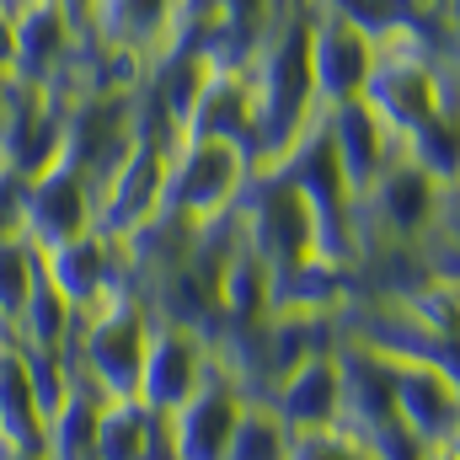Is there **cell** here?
Listing matches in <instances>:
<instances>
[{"mask_svg": "<svg viewBox=\"0 0 460 460\" xmlns=\"http://www.w3.org/2000/svg\"><path fill=\"white\" fill-rule=\"evenodd\" d=\"M241 407H246L241 385L230 380L220 364H209L204 385L177 412H166L172 418V439H177V460H226L230 434L241 423Z\"/></svg>", "mask_w": 460, "mask_h": 460, "instance_id": "30bf717a", "label": "cell"}, {"mask_svg": "<svg viewBox=\"0 0 460 460\" xmlns=\"http://www.w3.org/2000/svg\"><path fill=\"white\" fill-rule=\"evenodd\" d=\"M43 279L70 300L75 316H92L97 305H108L118 295H139L123 241L102 235V230H86V235L43 252Z\"/></svg>", "mask_w": 460, "mask_h": 460, "instance_id": "52a82bcc", "label": "cell"}, {"mask_svg": "<svg viewBox=\"0 0 460 460\" xmlns=\"http://www.w3.org/2000/svg\"><path fill=\"white\" fill-rule=\"evenodd\" d=\"M150 418L155 412L139 396L102 402V412H97V460H139L145 434H150Z\"/></svg>", "mask_w": 460, "mask_h": 460, "instance_id": "44dd1931", "label": "cell"}, {"mask_svg": "<svg viewBox=\"0 0 460 460\" xmlns=\"http://www.w3.org/2000/svg\"><path fill=\"white\" fill-rule=\"evenodd\" d=\"M375 59H380V27L358 22L353 11H338V5L311 11V75H316L322 108L358 102L375 75Z\"/></svg>", "mask_w": 460, "mask_h": 460, "instance_id": "5b68a950", "label": "cell"}, {"mask_svg": "<svg viewBox=\"0 0 460 460\" xmlns=\"http://www.w3.org/2000/svg\"><path fill=\"white\" fill-rule=\"evenodd\" d=\"M252 155L226 139H177L161 182V215H177L188 226H215L226 220L252 177Z\"/></svg>", "mask_w": 460, "mask_h": 460, "instance_id": "7a4b0ae2", "label": "cell"}, {"mask_svg": "<svg viewBox=\"0 0 460 460\" xmlns=\"http://www.w3.org/2000/svg\"><path fill=\"white\" fill-rule=\"evenodd\" d=\"M11 54H16V5L0 0V75H11Z\"/></svg>", "mask_w": 460, "mask_h": 460, "instance_id": "4316f807", "label": "cell"}, {"mask_svg": "<svg viewBox=\"0 0 460 460\" xmlns=\"http://www.w3.org/2000/svg\"><path fill=\"white\" fill-rule=\"evenodd\" d=\"M75 327H81V316L70 311V300L38 273V284L27 289V300H22V311L11 316V332H16V343L22 348H65L75 338Z\"/></svg>", "mask_w": 460, "mask_h": 460, "instance_id": "ffe728a7", "label": "cell"}, {"mask_svg": "<svg viewBox=\"0 0 460 460\" xmlns=\"http://www.w3.org/2000/svg\"><path fill=\"white\" fill-rule=\"evenodd\" d=\"M402 155L418 166V172H429L439 188H456L460 177V123H450V118H429L418 134H407L402 139Z\"/></svg>", "mask_w": 460, "mask_h": 460, "instance_id": "603a6c76", "label": "cell"}, {"mask_svg": "<svg viewBox=\"0 0 460 460\" xmlns=\"http://www.w3.org/2000/svg\"><path fill=\"white\" fill-rule=\"evenodd\" d=\"M322 118H327L332 150H338V161H343L353 193L364 199V193L402 161V139L380 123V113H375L364 97H358V102H338V108H322Z\"/></svg>", "mask_w": 460, "mask_h": 460, "instance_id": "4fadbf2b", "label": "cell"}, {"mask_svg": "<svg viewBox=\"0 0 460 460\" xmlns=\"http://www.w3.org/2000/svg\"><path fill=\"white\" fill-rule=\"evenodd\" d=\"M182 139H226V145H241L252 155L257 145V102H252V75L246 65L241 70H215L204 81V92L193 97V108L177 128ZM257 161V155H252Z\"/></svg>", "mask_w": 460, "mask_h": 460, "instance_id": "5bb4252c", "label": "cell"}, {"mask_svg": "<svg viewBox=\"0 0 460 460\" xmlns=\"http://www.w3.org/2000/svg\"><path fill=\"white\" fill-rule=\"evenodd\" d=\"M268 407L284 418L289 434H322V429H338V412H343V364H338V348H322L311 353L305 364H295Z\"/></svg>", "mask_w": 460, "mask_h": 460, "instance_id": "7c38bea8", "label": "cell"}, {"mask_svg": "<svg viewBox=\"0 0 460 460\" xmlns=\"http://www.w3.org/2000/svg\"><path fill=\"white\" fill-rule=\"evenodd\" d=\"M396 418L423 450H439L460 423V380L429 353L396 358Z\"/></svg>", "mask_w": 460, "mask_h": 460, "instance_id": "9c48e42d", "label": "cell"}, {"mask_svg": "<svg viewBox=\"0 0 460 460\" xmlns=\"http://www.w3.org/2000/svg\"><path fill=\"white\" fill-rule=\"evenodd\" d=\"M139 460H177V439H172V418H166V412L150 418V434H145Z\"/></svg>", "mask_w": 460, "mask_h": 460, "instance_id": "484cf974", "label": "cell"}, {"mask_svg": "<svg viewBox=\"0 0 460 460\" xmlns=\"http://www.w3.org/2000/svg\"><path fill=\"white\" fill-rule=\"evenodd\" d=\"M439 450H445V456H450V460H460V423H456V434H450V439H445Z\"/></svg>", "mask_w": 460, "mask_h": 460, "instance_id": "4dcf8cb0", "label": "cell"}, {"mask_svg": "<svg viewBox=\"0 0 460 460\" xmlns=\"http://www.w3.org/2000/svg\"><path fill=\"white\" fill-rule=\"evenodd\" d=\"M145 343H150V305L139 295H118L108 305H97L92 316H81V327L70 338L81 385H92L102 402L134 396Z\"/></svg>", "mask_w": 460, "mask_h": 460, "instance_id": "3957f363", "label": "cell"}, {"mask_svg": "<svg viewBox=\"0 0 460 460\" xmlns=\"http://www.w3.org/2000/svg\"><path fill=\"white\" fill-rule=\"evenodd\" d=\"M0 460H43V456H38V450H16V445L0 439Z\"/></svg>", "mask_w": 460, "mask_h": 460, "instance_id": "f546056e", "label": "cell"}, {"mask_svg": "<svg viewBox=\"0 0 460 460\" xmlns=\"http://www.w3.org/2000/svg\"><path fill=\"white\" fill-rule=\"evenodd\" d=\"M81 49V32L70 27L59 0H16V54L11 75L27 86H59L70 59Z\"/></svg>", "mask_w": 460, "mask_h": 460, "instance_id": "8fae6325", "label": "cell"}, {"mask_svg": "<svg viewBox=\"0 0 460 460\" xmlns=\"http://www.w3.org/2000/svg\"><path fill=\"white\" fill-rule=\"evenodd\" d=\"M423 460H450V456H445V450H429V456H423Z\"/></svg>", "mask_w": 460, "mask_h": 460, "instance_id": "1f68e13d", "label": "cell"}, {"mask_svg": "<svg viewBox=\"0 0 460 460\" xmlns=\"http://www.w3.org/2000/svg\"><path fill=\"white\" fill-rule=\"evenodd\" d=\"M289 460H375V450L348 429H322V434H295Z\"/></svg>", "mask_w": 460, "mask_h": 460, "instance_id": "d4e9b609", "label": "cell"}, {"mask_svg": "<svg viewBox=\"0 0 460 460\" xmlns=\"http://www.w3.org/2000/svg\"><path fill=\"white\" fill-rule=\"evenodd\" d=\"M235 230L246 252H257L268 268H289L316 257V215L305 193L279 166H252L241 199H235Z\"/></svg>", "mask_w": 460, "mask_h": 460, "instance_id": "277c9868", "label": "cell"}, {"mask_svg": "<svg viewBox=\"0 0 460 460\" xmlns=\"http://www.w3.org/2000/svg\"><path fill=\"white\" fill-rule=\"evenodd\" d=\"M311 11H316V0L284 5L246 65L252 102H257V145H252L257 166H273L322 118L316 75H311Z\"/></svg>", "mask_w": 460, "mask_h": 460, "instance_id": "6da1fadb", "label": "cell"}, {"mask_svg": "<svg viewBox=\"0 0 460 460\" xmlns=\"http://www.w3.org/2000/svg\"><path fill=\"white\" fill-rule=\"evenodd\" d=\"M353 289L358 284H353L348 268L305 257V262L273 268V279H268V316H343Z\"/></svg>", "mask_w": 460, "mask_h": 460, "instance_id": "2e32d148", "label": "cell"}, {"mask_svg": "<svg viewBox=\"0 0 460 460\" xmlns=\"http://www.w3.org/2000/svg\"><path fill=\"white\" fill-rule=\"evenodd\" d=\"M97 412H102V396L92 385H75L65 407L49 412L43 460H97Z\"/></svg>", "mask_w": 460, "mask_h": 460, "instance_id": "d6986e66", "label": "cell"}, {"mask_svg": "<svg viewBox=\"0 0 460 460\" xmlns=\"http://www.w3.org/2000/svg\"><path fill=\"white\" fill-rule=\"evenodd\" d=\"M268 279L273 268L257 252H246V241H235V252L220 268V327H246L268 316Z\"/></svg>", "mask_w": 460, "mask_h": 460, "instance_id": "ac0fdd59", "label": "cell"}, {"mask_svg": "<svg viewBox=\"0 0 460 460\" xmlns=\"http://www.w3.org/2000/svg\"><path fill=\"white\" fill-rule=\"evenodd\" d=\"M59 5H65V16H70V27H75V32L86 38V32H92V0H59Z\"/></svg>", "mask_w": 460, "mask_h": 460, "instance_id": "83f0119b", "label": "cell"}, {"mask_svg": "<svg viewBox=\"0 0 460 460\" xmlns=\"http://www.w3.org/2000/svg\"><path fill=\"white\" fill-rule=\"evenodd\" d=\"M209 364H215V353H209V343L193 327H177V322H155L150 316V343H145V364H139L134 396L150 412H177L204 385Z\"/></svg>", "mask_w": 460, "mask_h": 460, "instance_id": "ba28073f", "label": "cell"}, {"mask_svg": "<svg viewBox=\"0 0 460 460\" xmlns=\"http://www.w3.org/2000/svg\"><path fill=\"white\" fill-rule=\"evenodd\" d=\"M439 54H450L460 65V22H439Z\"/></svg>", "mask_w": 460, "mask_h": 460, "instance_id": "f1b7e54d", "label": "cell"}, {"mask_svg": "<svg viewBox=\"0 0 460 460\" xmlns=\"http://www.w3.org/2000/svg\"><path fill=\"white\" fill-rule=\"evenodd\" d=\"M172 5L177 0H92V43L150 65L172 43Z\"/></svg>", "mask_w": 460, "mask_h": 460, "instance_id": "9a60e30c", "label": "cell"}, {"mask_svg": "<svg viewBox=\"0 0 460 460\" xmlns=\"http://www.w3.org/2000/svg\"><path fill=\"white\" fill-rule=\"evenodd\" d=\"M289 450H295V434L284 429V418L268 402H246L226 460H289Z\"/></svg>", "mask_w": 460, "mask_h": 460, "instance_id": "7402d4cb", "label": "cell"}, {"mask_svg": "<svg viewBox=\"0 0 460 460\" xmlns=\"http://www.w3.org/2000/svg\"><path fill=\"white\" fill-rule=\"evenodd\" d=\"M43 407L32 396V380H27V353L16 343L11 322H0V439L16 445V450H38L43 456Z\"/></svg>", "mask_w": 460, "mask_h": 460, "instance_id": "e0dca14e", "label": "cell"}, {"mask_svg": "<svg viewBox=\"0 0 460 460\" xmlns=\"http://www.w3.org/2000/svg\"><path fill=\"white\" fill-rule=\"evenodd\" d=\"M38 273H43V252L22 230H5L0 235V322H11L22 311V300L38 284Z\"/></svg>", "mask_w": 460, "mask_h": 460, "instance_id": "cb8c5ba5", "label": "cell"}, {"mask_svg": "<svg viewBox=\"0 0 460 460\" xmlns=\"http://www.w3.org/2000/svg\"><path fill=\"white\" fill-rule=\"evenodd\" d=\"M16 230H22L38 252H54V246H65V241L97 230V188H92V177L75 172L65 155H54L38 177H27Z\"/></svg>", "mask_w": 460, "mask_h": 460, "instance_id": "8992f818", "label": "cell"}]
</instances>
